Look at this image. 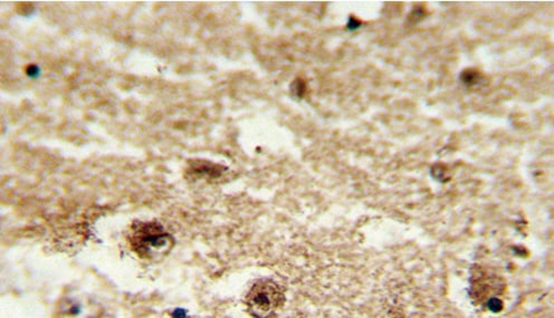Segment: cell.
Wrapping results in <instances>:
<instances>
[{
  "instance_id": "obj_1",
  "label": "cell",
  "mask_w": 554,
  "mask_h": 318,
  "mask_svg": "<svg viewBox=\"0 0 554 318\" xmlns=\"http://www.w3.org/2000/svg\"><path fill=\"white\" fill-rule=\"evenodd\" d=\"M130 245L142 260L159 262L171 251L174 237L157 223H137L131 229Z\"/></svg>"
},
{
  "instance_id": "obj_2",
  "label": "cell",
  "mask_w": 554,
  "mask_h": 318,
  "mask_svg": "<svg viewBox=\"0 0 554 318\" xmlns=\"http://www.w3.org/2000/svg\"><path fill=\"white\" fill-rule=\"evenodd\" d=\"M284 288L274 279L263 278L252 286L245 297L246 310L254 318H270L284 306Z\"/></svg>"
},
{
  "instance_id": "obj_3",
  "label": "cell",
  "mask_w": 554,
  "mask_h": 318,
  "mask_svg": "<svg viewBox=\"0 0 554 318\" xmlns=\"http://www.w3.org/2000/svg\"><path fill=\"white\" fill-rule=\"evenodd\" d=\"M99 306L83 296H65L56 306V318H96Z\"/></svg>"
}]
</instances>
